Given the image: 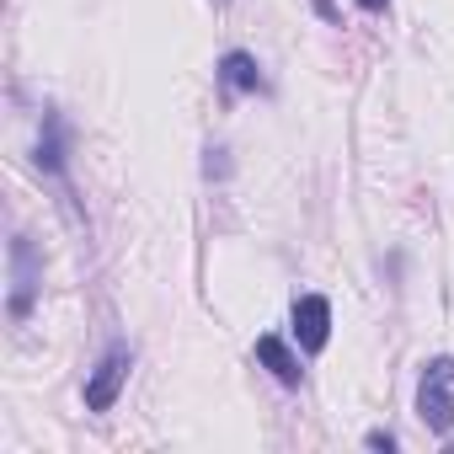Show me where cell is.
<instances>
[{
	"mask_svg": "<svg viewBox=\"0 0 454 454\" xmlns=\"http://www.w3.org/2000/svg\"><path fill=\"white\" fill-rule=\"evenodd\" d=\"M129 369H134V348L129 342H113L102 358H97V369L86 374V411H113L118 406V395H123V385H129Z\"/></svg>",
	"mask_w": 454,
	"mask_h": 454,
	"instance_id": "obj_2",
	"label": "cell"
},
{
	"mask_svg": "<svg viewBox=\"0 0 454 454\" xmlns=\"http://www.w3.org/2000/svg\"><path fill=\"white\" fill-rule=\"evenodd\" d=\"M358 6H364V12H374V17H380V12H390V0H358Z\"/></svg>",
	"mask_w": 454,
	"mask_h": 454,
	"instance_id": "obj_11",
	"label": "cell"
},
{
	"mask_svg": "<svg viewBox=\"0 0 454 454\" xmlns=\"http://www.w3.org/2000/svg\"><path fill=\"white\" fill-rule=\"evenodd\" d=\"M417 422L438 438L454 427V358L449 353L427 358L417 374Z\"/></svg>",
	"mask_w": 454,
	"mask_h": 454,
	"instance_id": "obj_1",
	"label": "cell"
},
{
	"mask_svg": "<svg viewBox=\"0 0 454 454\" xmlns=\"http://www.w3.org/2000/svg\"><path fill=\"white\" fill-rule=\"evenodd\" d=\"M203 171H208V176H224V171H231V160H224V150H219V145H208V160H203Z\"/></svg>",
	"mask_w": 454,
	"mask_h": 454,
	"instance_id": "obj_9",
	"label": "cell"
},
{
	"mask_svg": "<svg viewBox=\"0 0 454 454\" xmlns=\"http://www.w3.org/2000/svg\"><path fill=\"white\" fill-rule=\"evenodd\" d=\"M289 321H294V342L305 353H321L332 342V300L326 294H300L294 310H289Z\"/></svg>",
	"mask_w": 454,
	"mask_h": 454,
	"instance_id": "obj_5",
	"label": "cell"
},
{
	"mask_svg": "<svg viewBox=\"0 0 454 454\" xmlns=\"http://www.w3.org/2000/svg\"><path fill=\"white\" fill-rule=\"evenodd\" d=\"M310 6H316V12H321V17H326V22H342V12H337V6H332V0H310Z\"/></svg>",
	"mask_w": 454,
	"mask_h": 454,
	"instance_id": "obj_10",
	"label": "cell"
},
{
	"mask_svg": "<svg viewBox=\"0 0 454 454\" xmlns=\"http://www.w3.org/2000/svg\"><path fill=\"white\" fill-rule=\"evenodd\" d=\"M12 321H27L33 316V300H38V289H43V257H38V247L27 241V236H12Z\"/></svg>",
	"mask_w": 454,
	"mask_h": 454,
	"instance_id": "obj_3",
	"label": "cell"
},
{
	"mask_svg": "<svg viewBox=\"0 0 454 454\" xmlns=\"http://www.w3.org/2000/svg\"><path fill=\"white\" fill-rule=\"evenodd\" d=\"M257 364H262V369H268L278 385H289V390L305 380V369H300V353H294L284 337H273V332H268V337H257Z\"/></svg>",
	"mask_w": 454,
	"mask_h": 454,
	"instance_id": "obj_7",
	"label": "cell"
},
{
	"mask_svg": "<svg viewBox=\"0 0 454 454\" xmlns=\"http://www.w3.org/2000/svg\"><path fill=\"white\" fill-rule=\"evenodd\" d=\"M214 6H231V0H214Z\"/></svg>",
	"mask_w": 454,
	"mask_h": 454,
	"instance_id": "obj_12",
	"label": "cell"
},
{
	"mask_svg": "<svg viewBox=\"0 0 454 454\" xmlns=\"http://www.w3.org/2000/svg\"><path fill=\"white\" fill-rule=\"evenodd\" d=\"M364 443L380 449V454H390V449H395V433H390V427H374V433H364Z\"/></svg>",
	"mask_w": 454,
	"mask_h": 454,
	"instance_id": "obj_8",
	"label": "cell"
},
{
	"mask_svg": "<svg viewBox=\"0 0 454 454\" xmlns=\"http://www.w3.org/2000/svg\"><path fill=\"white\" fill-rule=\"evenodd\" d=\"M38 171L54 176L59 187H70V123L43 107V134H38Z\"/></svg>",
	"mask_w": 454,
	"mask_h": 454,
	"instance_id": "obj_4",
	"label": "cell"
},
{
	"mask_svg": "<svg viewBox=\"0 0 454 454\" xmlns=\"http://www.w3.org/2000/svg\"><path fill=\"white\" fill-rule=\"evenodd\" d=\"M214 75H219V91H224V97H257V91H268V75H262L257 54H247V49L219 54Z\"/></svg>",
	"mask_w": 454,
	"mask_h": 454,
	"instance_id": "obj_6",
	"label": "cell"
}]
</instances>
